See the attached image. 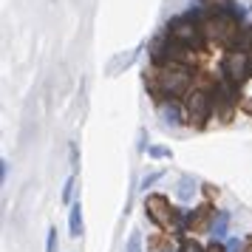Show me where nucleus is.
Returning <instances> with one entry per match:
<instances>
[{"instance_id":"423d86ee","label":"nucleus","mask_w":252,"mask_h":252,"mask_svg":"<svg viewBox=\"0 0 252 252\" xmlns=\"http://www.w3.org/2000/svg\"><path fill=\"white\" fill-rule=\"evenodd\" d=\"M148 216L159 224V227H164V229H170L173 227V221H176V216H173V210H170V204H167V198L164 195H148Z\"/></svg>"},{"instance_id":"4468645a","label":"nucleus","mask_w":252,"mask_h":252,"mask_svg":"<svg viewBox=\"0 0 252 252\" xmlns=\"http://www.w3.org/2000/svg\"><path fill=\"white\" fill-rule=\"evenodd\" d=\"M60 241H57V227L48 229V241H46V252H57Z\"/></svg>"},{"instance_id":"1a4fd4ad","label":"nucleus","mask_w":252,"mask_h":252,"mask_svg":"<svg viewBox=\"0 0 252 252\" xmlns=\"http://www.w3.org/2000/svg\"><path fill=\"white\" fill-rule=\"evenodd\" d=\"M227 227H229V213L221 210V213L213 216V224H210L207 232H210V238H213V241H224V238H227Z\"/></svg>"},{"instance_id":"dca6fc26","label":"nucleus","mask_w":252,"mask_h":252,"mask_svg":"<svg viewBox=\"0 0 252 252\" xmlns=\"http://www.w3.org/2000/svg\"><path fill=\"white\" fill-rule=\"evenodd\" d=\"M148 153L153 156V159H170V148H159V145H153V148H148Z\"/></svg>"},{"instance_id":"20e7f679","label":"nucleus","mask_w":252,"mask_h":252,"mask_svg":"<svg viewBox=\"0 0 252 252\" xmlns=\"http://www.w3.org/2000/svg\"><path fill=\"white\" fill-rule=\"evenodd\" d=\"M170 37L179 43V46L190 48V51H195V48L204 46V29L198 23H193L190 17H179V20H173L170 23Z\"/></svg>"},{"instance_id":"6ab92c4d","label":"nucleus","mask_w":252,"mask_h":252,"mask_svg":"<svg viewBox=\"0 0 252 252\" xmlns=\"http://www.w3.org/2000/svg\"><path fill=\"white\" fill-rule=\"evenodd\" d=\"M6 176H9V161H6V159H0V179L6 182Z\"/></svg>"},{"instance_id":"f257e3e1","label":"nucleus","mask_w":252,"mask_h":252,"mask_svg":"<svg viewBox=\"0 0 252 252\" xmlns=\"http://www.w3.org/2000/svg\"><path fill=\"white\" fill-rule=\"evenodd\" d=\"M150 91L159 99H176L193 91V68L187 63H164L150 80Z\"/></svg>"},{"instance_id":"7ed1b4c3","label":"nucleus","mask_w":252,"mask_h":252,"mask_svg":"<svg viewBox=\"0 0 252 252\" xmlns=\"http://www.w3.org/2000/svg\"><path fill=\"white\" fill-rule=\"evenodd\" d=\"M221 80L232 82L235 88H244V85L252 80L250 54H247V51H238V48H229L227 54H224V63H221Z\"/></svg>"},{"instance_id":"6e6552de","label":"nucleus","mask_w":252,"mask_h":252,"mask_svg":"<svg viewBox=\"0 0 252 252\" xmlns=\"http://www.w3.org/2000/svg\"><path fill=\"white\" fill-rule=\"evenodd\" d=\"M195 193H198V182H195L193 176H182L179 179V187H176V198L184 201V204H190L195 198Z\"/></svg>"},{"instance_id":"0eeeda50","label":"nucleus","mask_w":252,"mask_h":252,"mask_svg":"<svg viewBox=\"0 0 252 252\" xmlns=\"http://www.w3.org/2000/svg\"><path fill=\"white\" fill-rule=\"evenodd\" d=\"M159 119L164 125L179 127L187 122V111H184V105L179 99H159Z\"/></svg>"},{"instance_id":"aec40b11","label":"nucleus","mask_w":252,"mask_h":252,"mask_svg":"<svg viewBox=\"0 0 252 252\" xmlns=\"http://www.w3.org/2000/svg\"><path fill=\"white\" fill-rule=\"evenodd\" d=\"M250 74H252V54H250Z\"/></svg>"},{"instance_id":"9b49d317","label":"nucleus","mask_w":252,"mask_h":252,"mask_svg":"<svg viewBox=\"0 0 252 252\" xmlns=\"http://www.w3.org/2000/svg\"><path fill=\"white\" fill-rule=\"evenodd\" d=\"M218 9H221V12H224V14H229V17H232L235 23H244V17H247V12L241 9L238 3H232V0H224V3L218 6Z\"/></svg>"},{"instance_id":"f3484780","label":"nucleus","mask_w":252,"mask_h":252,"mask_svg":"<svg viewBox=\"0 0 252 252\" xmlns=\"http://www.w3.org/2000/svg\"><path fill=\"white\" fill-rule=\"evenodd\" d=\"M224 252H244V244H241L238 238H229L227 247H224Z\"/></svg>"},{"instance_id":"2eb2a0df","label":"nucleus","mask_w":252,"mask_h":252,"mask_svg":"<svg viewBox=\"0 0 252 252\" xmlns=\"http://www.w3.org/2000/svg\"><path fill=\"white\" fill-rule=\"evenodd\" d=\"M179 252H204V247L198 244V241H190V238H184L182 241V250Z\"/></svg>"},{"instance_id":"f03ea898","label":"nucleus","mask_w":252,"mask_h":252,"mask_svg":"<svg viewBox=\"0 0 252 252\" xmlns=\"http://www.w3.org/2000/svg\"><path fill=\"white\" fill-rule=\"evenodd\" d=\"M184 111H187V122L193 127H204L207 119L216 114L213 91H207V88H193V91L184 96Z\"/></svg>"},{"instance_id":"a211bd4d","label":"nucleus","mask_w":252,"mask_h":252,"mask_svg":"<svg viewBox=\"0 0 252 252\" xmlns=\"http://www.w3.org/2000/svg\"><path fill=\"white\" fill-rule=\"evenodd\" d=\"M159 179H161V173H150L148 179H145V182H142V187H145V190H148L150 184H156V182H159Z\"/></svg>"},{"instance_id":"412c9836","label":"nucleus","mask_w":252,"mask_h":252,"mask_svg":"<svg viewBox=\"0 0 252 252\" xmlns=\"http://www.w3.org/2000/svg\"><path fill=\"white\" fill-rule=\"evenodd\" d=\"M161 252H176V250H161Z\"/></svg>"},{"instance_id":"f8f14e48","label":"nucleus","mask_w":252,"mask_h":252,"mask_svg":"<svg viewBox=\"0 0 252 252\" xmlns=\"http://www.w3.org/2000/svg\"><path fill=\"white\" fill-rule=\"evenodd\" d=\"M125 252H142V232H139V229L130 232V238H127V244H125Z\"/></svg>"},{"instance_id":"9d476101","label":"nucleus","mask_w":252,"mask_h":252,"mask_svg":"<svg viewBox=\"0 0 252 252\" xmlns=\"http://www.w3.org/2000/svg\"><path fill=\"white\" fill-rule=\"evenodd\" d=\"M68 229H71V238H80L82 235V204L74 201L68 210Z\"/></svg>"},{"instance_id":"ddd939ff","label":"nucleus","mask_w":252,"mask_h":252,"mask_svg":"<svg viewBox=\"0 0 252 252\" xmlns=\"http://www.w3.org/2000/svg\"><path fill=\"white\" fill-rule=\"evenodd\" d=\"M74 187H77V179H74V176H71L68 182H65V187H63V204H74V201H71V198H74Z\"/></svg>"},{"instance_id":"39448f33","label":"nucleus","mask_w":252,"mask_h":252,"mask_svg":"<svg viewBox=\"0 0 252 252\" xmlns=\"http://www.w3.org/2000/svg\"><path fill=\"white\" fill-rule=\"evenodd\" d=\"M238 94H241V88H235L232 82H227V80L216 82V88H213V102H216L218 114L221 116L232 114V108L238 105Z\"/></svg>"}]
</instances>
